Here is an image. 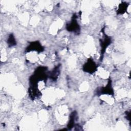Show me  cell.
Here are the masks:
<instances>
[{
  "label": "cell",
  "instance_id": "cell-2",
  "mask_svg": "<svg viewBox=\"0 0 131 131\" xmlns=\"http://www.w3.org/2000/svg\"><path fill=\"white\" fill-rule=\"evenodd\" d=\"M67 26V30L70 32H78L79 29V26L75 18H74L72 20L71 23Z\"/></svg>",
  "mask_w": 131,
  "mask_h": 131
},
{
  "label": "cell",
  "instance_id": "cell-1",
  "mask_svg": "<svg viewBox=\"0 0 131 131\" xmlns=\"http://www.w3.org/2000/svg\"><path fill=\"white\" fill-rule=\"evenodd\" d=\"M96 68L97 66L95 62L92 59H90L84 65L83 70L85 72H88L89 73H92L95 72Z\"/></svg>",
  "mask_w": 131,
  "mask_h": 131
},
{
  "label": "cell",
  "instance_id": "cell-3",
  "mask_svg": "<svg viewBox=\"0 0 131 131\" xmlns=\"http://www.w3.org/2000/svg\"><path fill=\"white\" fill-rule=\"evenodd\" d=\"M31 50L36 51H42L43 50V48L39 42L35 41L32 42L30 46L28 47V51H30Z\"/></svg>",
  "mask_w": 131,
  "mask_h": 131
},
{
  "label": "cell",
  "instance_id": "cell-4",
  "mask_svg": "<svg viewBox=\"0 0 131 131\" xmlns=\"http://www.w3.org/2000/svg\"><path fill=\"white\" fill-rule=\"evenodd\" d=\"M16 41L13 34H11L8 38V44L9 46H13L16 45Z\"/></svg>",
  "mask_w": 131,
  "mask_h": 131
}]
</instances>
